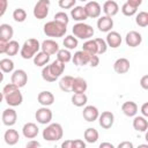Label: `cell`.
Instances as JSON below:
<instances>
[{"instance_id":"cell-42","label":"cell","mask_w":148,"mask_h":148,"mask_svg":"<svg viewBox=\"0 0 148 148\" xmlns=\"http://www.w3.org/2000/svg\"><path fill=\"white\" fill-rule=\"evenodd\" d=\"M53 20H56V21H58V22H60V23H64V24H66V25H67L68 22H69L68 15H67L65 12H58V13H56Z\"/></svg>"},{"instance_id":"cell-40","label":"cell","mask_w":148,"mask_h":148,"mask_svg":"<svg viewBox=\"0 0 148 148\" xmlns=\"http://www.w3.org/2000/svg\"><path fill=\"white\" fill-rule=\"evenodd\" d=\"M13 18L15 22L17 23H22L25 21L27 18V12L23 9V8H16L14 12H13Z\"/></svg>"},{"instance_id":"cell-29","label":"cell","mask_w":148,"mask_h":148,"mask_svg":"<svg viewBox=\"0 0 148 148\" xmlns=\"http://www.w3.org/2000/svg\"><path fill=\"white\" fill-rule=\"evenodd\" d=\"M14 36V29L10 24L2 23L0 24V39H3L6 42H9Z\"/></svg>"},{"instance_id":"cell-55","label":"cell","mask_w":148,"mask_h":148,"mask_svg":"<svg viewBox=\"0 0 148 148\" xmlns=\"http://www.w3.org/2000/svg\"><path fill=\"white\" fill-rule=\"evenodd\" d=\"M3 81V72L0 69V83Z\"/></svg>"},{"instance_id":"cell-43","label":"cell","mask_w":148,"mask_h":148,"mask_svg":"<svg viewBox=\"0 0 148 148\" xmlns=\"http://www.w3.org/2000/svg\"><path fill=\"white\" fill-rule=\"evenodd\" d=\"M77 0H59L58 1V5L61 9H69L72 7L75 6Z\"/></svg>"},{"instance_id":"cell-1","label":"cell","mask_w":148,"mask_h":148,"mask_svg":"<svg viewBox=\"0 0 148 148\" xmlns=\"http://www.w3.org/2000/svg\"><path fill=\"white\" fill-rule=\"evenodd\" d=\"M65 71V64L58 59L52 61L50 65H45L42 69V77L46 82H54Z\"/></svg>"},{"instance_id":"cell-32","label":"cell","mask_w":148,"mask_h":148,"mask_svg":"<svg viewBox=\"0 0 148 148\" xmlns=\"http://www.w3.org/2000/svg\"><path fill=\"white\" fill-rule=\"evenodd\" d=\"M88 102V97L84 92L82 94H74L72 96V104L77 106V108H81V106H84Z\"/></svg>"},{"instance_id":"cell-19","label":"cell","mask_w":148,"mask_h":148,"mask_svg":"<svg viewBox=\"0 0 148 148\" xmlns=\"http://www.w3.org/2000/svg\"><path fill=\"white\" fill-rule=\"evenodd\" d=\"M104 14L106 16H110V17H113L114 15L118 14L119 12V6L118 3L114 1V0H106L104 3H103V9Z\"/></svg>"},{"instance_id":"cell-21","label":"cell","mask_w":148,"mask_h":148,"mask_svg":"<svg viewBox=\"0 0 148 148\" xmlns=\"http://www.w3.org/2000/svg\"><path fill=\"white\" fill-rule=\"evenodd\" d=\"M130 60L126 58H118L113 64V69L117 74H125L130 71Z\"/></svg>"},{"instance_id":"cell-27","label":"cell","mask_w":148,"mask_h":148,"mask_svg":"<svg viewBox=\"0 0 148 148\" xmlns=\"http://www.w3.org/2000/svg\"><path fill=\"white\" fill-rule=\"evenodd\" d=\"M133 128L138 132L145 133L148 128V120L143 116H134L133 119Z\"/></svg>"},{"instance_id":"cell-49","label":"cell","mask_w":148,"mask_h":148,"mask_svg":"<svg viewBox=\"0 0 148 148\" xmlns=\"http://www.w3.org/2000/svg\"><path fill=\"white\" fill-rule=\"evenodd\" d=\"M141 114L143 116V117H148V103L147 102H145L142 105H141Z\"/></svg>"},{"instance_id":"cell-7","label":"cell","mask_w":148,"mask_h":148,"mask_svg":"<svg viewBox=\"0 0 148 148\" xmlns=\"http://www.w3.org/2000/svg\"><path fill=\"white\" fill-rule=\"evenodd\" d=\"M50 0H38L34 7L32 14L37 20H43L46 18V16L49 15V10H50Z\"/></svg>"},{"instance_id":"cell-39","label":"cell","mask_w":148,"mask_h":148,"mask_svg":"<svg viewBox=\"0 0 148 148\" xmlns=\"http://www.w3.org/2000/svg\"><path fill=\"white\" fill-rule=\"evenodd\" d=\"M136 12H138V7L131 5V3L127 2V1L121 6V13H123L125 16H133V15L136 14Z\"/></svg>"},{"instance_id":"cell-12","label":"cell","mask_w":148,"mask_h":148,"mask_svg":"<svg viewBox=\"0 0 148 148\" xmlns=\"http://www.w3.org/2000/svg\"><path fill=\"white\" fill-rule=\"evenodd\" d=\"M98 124L104 130H109L113 126L114 123V114L111 111H103L99 116H98Z\"/></svg>"},{"instance_id":"cell-48","label":"cell","mask_w":148,"mask_h":148,"mask_svg":"<svg viewBox=\"0 0 148 148\" xmlns=\"http://www.w3.org/2000/svg\"><path fill=\"white\" fill-rule=\"evenodd\" d=\"M25 147H27V148H32V147H36V148H37V147H40V143H39L38 141H36V140H32V139H31L30 141H28V142H27Z\"/></svg>"},{"instance_id":"cell-26","label":"cell","mask_w":148,"mask_h":148,"mask_svg":"<svg viewBox=\"0 0 148 148\" xmlns=\"http://www.w3.org/2000/svg\"><path fill=\"white\" fill-rule=\"evenodd\" d=\"M121 111L127 117H134L138 113V104L133 101L124 102L121 105Z\"/></svg>"},{"instance_id":"cell-53","label":"cell","mask_w":148,"mask_h":148,"mask_svg":"<svg viewBox=\"0 0 148 148\" xmlns=\"http://www.w3.org/2000/svg\"><path fill=\"white\" fill-rule=\"evenodd\" d=\"M99 148H114V146L111 142H102L99 145Z\"/></svg>"},{"instance_id":"cell-13","label":"cell","mask_w":148,"mask_h":148,"mask_svg":"<svg viewBox=\"0 0 148 148\" xmlns=\"http://www.w3.org/2000/svg\"><path fill=\"white\" fill-rule=\"evenodd\" d=\"M125 43L130 47H136L142 43V36L135 30H131L125 36Z\"/></svg>"},{"instance_id":"cell-30","label":"cell","mask_w":148,"mask_h":148,"mask_svg":"<svg viewBox=\"0 0 148 148\" xmlns=\"http://www.w3.org/2000/svg\"><path fill=\"white\" fill-rule=\"evenodd\" d=\"M83 138H84L86 142H88V143H95V142H97V140L99 138V134H98V132H97L96 128L88 127L84 131V133H83Z\"/></svg>"},{"instance_id":"cell-35","label":"cell","mask_w":148,"mask_h":148,"mask_svg":"<svg viewBox=\"0 0 148 148\" xmlns=\"http://www.w3.org/2000/svg\"><path fill=\"white\" fill-rule=\"evenodd\" d=\"M62 44H64L65 49H67V50H74L75 47H77L79 40H77V38H76L75 36L68 35V36H66V37L64 38Z\"/></svg>"},{"instance_id":"cell-3","label":"cell","mask_w":148,"mask_h":148,"mask_svg":"<svg viewBox=\"0 0 148 148\" xmlns=\"http://www.w3.org/2000/svg\"><path fill=\"white\" fill-rule=\"evenodd\" d=\"M43 31L47 37H53V38H60L64 37L66 31H67V25L64 23H60L56 20L49 21L44 24Z\"/></svg>"},{"instance_id":"cell-24","label":"cell","mask_w":148,"mask_h":148,"mask_svg":"<svg viewBox=\"0 0 148 148\" xmlns=\"http://www.w3.org/2000/svg\"><path fill=\"white\" fill-rule=\"evenodd\" d=\"M71 16L76 22H83V21H86L88 18L83 6H74V7H72V9H71Z\"/></svg>"},{"instance_id":"cell-4","label":"cell","mask_w":148,"mask_h":148,"mask_svg":"<svg viewBox=\"0 0 148 148\" xmlns=\"http://www.w3.org/2000/svg\"><path fill=\"white\" fill-rule=\"evenodd\" d=\"M42 135L45 141H49V142L59 141L60 139H62V135H64L62 126L59 123H50L43 130Z\"/></svg>"},{"instance_id":"cell-52","label":"cell","mask_w":148,"mask_h":148,"mask_svg":"<svg viewBox=\"0 0 148 148\" xmlns=\"http://www.w3.org/2000/svg\"><path fill=\"white\" fill-rule=\"evenodd\" d=\"M72 140H66V141H64L62 143H61V147L62 148H72Z\"/></svg>"},{"instance_id":"cell-41","label":"cell","mask_w":148,"mask_h":148,"mask_svg":"<svg viewBox=\"0 0 148 148\" xmlns=\"http://www.w3.org/2000/svg\"><path fill=\"white\" fill-rule=\"evenodd\" d=\"M96 45H97V54H103L106 52L108 50V44L105 42V39L103 38H95Z\"/></svg>"},{"instance_id":"cell-46","label":"cell","mask_w":148,"mask_h":148,"mask_svg":"<svg viewBox=\"0 0 148 148\" xmlns=\"http://www.w3.org/2000/svg\"><path fill=\"white\" fill-rule=\"evenodd\" d=\"M8 7V0H0V16H2Z\"/></svg>"},{"instance_id":"cell-51","label":"cell","mask_w":148,"mask_h":148,"mask_svg":"<svg viewBox=\"0 0 148 148\" xmlns=\"http://www.w3.org/2000/svg\"><path fill=\"white\" fill-rule=\"evenodd\" d=\"M117 147L118 148H133V143L130 141H124V142H120Z\"/></svg>"},{"instance_id":"cell-56","label":"cell","mask_w":148,"mask_h":148,"mask_svg":"<svg viewBox=\"0 0 148 148\" xmlns=\"http://www.w3.org/2000/svg\"><path fill=\"white\" fill-rule=\"evenodd\" d=\"M2 101H3V94H2V91H0V104Z\"/></svg>"},{"instance_id":"cell-20","label":"cell","mask_w":148,"mask_h":148,"mask_svg":"<svg viewBox=\"0 0 148 148\" xmlns=\"http://www.w3.org/2000/svg\"><path fill=\"white\" fill-rule=\"evenodd\" d=\"M89 58H90V54L81 50V51H76L74 56H72V61L76 66H86L89 62Z\"/></svg>"},{"instance_id":"cell-50","label":"cell","mask_w":148,"mask_h":148,"mask_svg":"<svg viewBox=\"0 0 148 148\" xmlns=\"http://www.w3.org/2000/svg\"><path fill=\"white\" fill-rule=\"evenodd\" d=\"M7 43L6 40L3 39H0V54H3L6 53V50H7Z\"/></svg>"},{"instance_id":"cell-57","label":"cell","mask_w":148,"mask_h":148,"mask_svg":"<svg viewBox=\"0 0 148 148\" xmlns=\"http://www.w3.org/2000/svg\"><path fill=\"white\" fill-rule=\"evenodd\" d=\"M79 1H82V2H87V1H89V0H79Z\"/></svg>"},{"instance_id":"cell-37","label":"cell","mask_w":148,"mask_h":148,"mask_svg":"<svg viewBox=\"0 0 148 148\" xmlns=\"http://www.w3.org/2000/svg\"><path fill=\"white\" fill-rule=\"evenodd\" d=\"M14 61L9 58H3L0 60V69L3 73H12L14 71Z\"/></svg>"},{"instance_id":"cell-9","label":"cell","mask_w":148,"mask_h":148,"mask_svg":"<svg viewBox=\"0 0 148 148\" xmlns=\"http://www.w3.org/2000/svg\"><path fill=\"white\" fill-rule=\"evenodd\" d=\"M12 76H10V82L14 83L15 86H17L18 88H22L27 84L28 82V74L24 69H15L12 72Z\"/></svg>"},{"instance_id":"cell-15","label":"cell","mask_w":148,"mask_h":148,"mask_svg":"<svg viewBox=\"0 0 148 148\" xmlns=\"http://www.w3.org/2000/svg\"><path fill=\"white\" fill-rule=\"evenodd\" d=\"M82 116L84 118V120H87L88 123H92L95 120H97L98 116H99V111L96 106L94 105H86L83 108L82 111Z\"/></svg>"},{"instance_id":"cell-8","label":"cell","mask_w":148,"mask_h":148,"mask_svg":"<svg viewBox=\"0 0 148 148\" xmlns=\"http://www.w3.org/2000/svg\"><path fill=\"white\" fill-rule=\"evenodd\" d=\"M52 111L47 108V106H42L39 109H37L36 113H35V118L37 120V123L42 124V125H47L51 123L52 120Z\"/></svg>"},{"instance_id":"cell-28","label":"cell","mask_w":148,"mask_h":148,"mask_svg":"<svg viewBox=\"0 0 148 148\" xmlns=\"http://www.w3.org/2000/svg\"><path fill=\"white\" fill-rule=\"evenodd\" d=\"M50 54H47V53H45V52H43V51H38L35 56H34V64H35V66H37V67H44L45 65H47L49 64V61H50Z\"/></svg>"},{"instance_id":"cell-36","label":"cell","mask_w":148,"mask_h":148,"mask_svg":"<svg viewBox=\"0 0 148 148\" xmlns=\"http://www.w3.org/2000/svg\"><path fill=\"white\" fill-rule=\"evenodd\" d=\"M57 56V59L62 61L64 64H67L68 61L72 60V53H71V50H67V49H59L58 52L56 53Z\"/></svg>"},{"instance_id":"cell-5","label":"cell","mask_w":148,"mask_h":148,"mask_svg":"<svg viewBox=\"0 0 148 148\" xmlns=\"http://www.w3.org/2000/svg\"><path fill=\"white\" fill-rule=\"evenodd\" d=\"M40 49V43L38 42V39L36 38H29L27 39L23 45L20 49V54L23 59H31L34 58V56L39 51Z\"/></svg>"},{"instance_id":"cell-16","label":"cell","mask_w":148,"mask_h":148,"mask_svg":"<svg viewBox=\"0 0 148 148\" xmlns=\"http://www.w3.org/2000/svg\"><path fill=\"white\" fill-rule=\"evenodd\" d=\"M97 28L101 32H109L113 28V20L110 16H99L97 20Z\"/></svg>"},{"instance_id":"cell-38","label":"cell","mask_w":148,"mask_h":148,"mask_svg":"<svg viewBox=\"0 0 148 148\" xmlns=\"http://www.w3.org/2000/svg\"><path fill=\"white\" fill-rule=\"evenodd\" d=\"M135 23L141 28H146L148 25V13L139 12L135 16Z\"/></svg>"},{"instance_id":"cell-31","label":"cell","mask_w":148,"mask_h":148,"mask_svg":"<svg viewBox=\"0 0 148 148\" xmlns=\"http://www.w3.org/2000/svg\"><path fill=\"white\" fill-rule=\"evenodd\" d=\"M73 80L74 77L71 76V75H65L60 79L59 81V88L65 91V92H69L72 91V84H73Z\"/></svg>"},{"instance_id":"cell-10","label":"cell","mask_w":148,"mask_h":148,"mask_svg":"<svg viewBox=\"0 0 148 148\" xmlns=\"http://www.w3.org/2000/svg\"><path fill=\"white\" fill-rule=\"evenodd\" d=\"M84 10H86V14L88 17L90 18H97L101 16V13H102V7L101 5L97 2V1H87L86 6H84Z\"/></svg>"},{"instance_id":"cell-23","label":"cell","mask_w":148,"mask_h":148,"mask_svg":"<svg viewBox=\"0 0 148 148\" xmlns=\"http://www.w3.org/2000/svg\"><path fill=\"white\" fill-rule=\"evenodd\" d=\"M88 89V83L83 77H74L73 80V84H72V91L74 94H82L86 92Z\"/></svg>"},{"instance_id":"cell-54","label":"cell","mask_w":148,"mask_h":148,"mask_svg":"<svg viewBox=\"0 0 148 148\" xmlns=\"http://www.w3.org/2000/svg\"><path fill=\"white\" fill-rule=\"evenodd\" d=\"M127 2H130L131 5H133V6L139 8V6L142 3V0H127Z\"/></svg>"},{"instance_id":"cell-34","label":"cell","mask_w":148,"mask_h":148,"mask_svg":"<svg viewBox=\"0 0 148 148\" xmlns=\"http://www.w3.org/2000/svg\"><path fill=\"white\" fill-rule=\"evenodd\" d=\"M20 49H21V47H20L18 42L10 39V40L7 43V50H6V53H5V54H7V56H9V57L16 56V54L18 53Z\"/></svg>"},{"instance_id":"cell-44","label":"cell","mask_w":148,"mask_h":148,"mask_svg":"<svg viewBox=\"0 0 148 148\" xmlns=\"http://www.w3.org/2000/svg\"><path fill=\"white\" fill-rule=\"evenodd\" d=\"M88 65L90 67H97L99 65V57L97 54H91L90 58H89V62Z\"/></svg>"},{"instance_id":"cell-2","label":"cell","mask_w":148,"mask_h":148,"mask_svg":"<svg viewBox=\"0 0 148 148\" xmlns=\"http://www.w3.org/2000/svg\"><path fill=\"white\" fill-rule=\"evenodd\" d=\"M2 94H3V99L12 108L18 106L23 102V96L20 91V88L17 86H15L14 83H12V82L3 87Z\"/></svg>"},{"instance_id":"cell-6","label":"cell","mask_w":148,"mask_h":148,"mask_svg":"<svg viewBox=\"0 0 148 148\" xmlns=\"http://www.w3.org/2000/svg\"><path fill=\"white\" fill-rule=\"evenodd\" d=\"M72 31H73V36H75L77 39H84V40L90 39L95 34L94 28L84 22H77L76 24H74Z\"/></svg>"},{"instance_id":"cell-17","label":"cell","mask_w":148,"mask_h":148,"mask_svg":"<svg viewBox=\"0 0 148 148\" xmlns=\"http://www.w3.org/2000/svg\"><path fill=\"white\" fill-rule=\"evenodd\" d=\"M39 133V128L35 123H25L22 127V134L27 139H35Z\"/></svg>"},{"instance_id":"cell-58","label":"cell","mask_w":148,"mask_h":148,"mask_svg":"<svg viewBox=\"0 0 148 148\" xmlns=\"http://www.w3.org/2000/svg\"><path fill=\"white\" fill-rule=\"evenodd\" d=\"M0 17H1V16H0Z\"/></svg>"},{"instance_id":"cell-18","label":"cell","mask_w":148,"mask_h":148,"mask_svg":"<svg viewBox=\"0 0 148 148\" xmlns=\"http://www.w3.org/2000/svg\"><path fill=\"white\" fill-rule=\"evenodd\" d=\"M40 49L43 52L52 56V54H56L59 50V44L53 40V39H45L43 40V43L40 44Z\"/></svg>"},{"instance_id":"cell-45","label":"cell","mask_w":148,"mask_h":148,"mask_svg":"<svg viewBox=\"0 0 148 148\" xmlns=\"http://www.w3.org/2000/svg\"><path fill=\"white\" fill-rule=\"evenodd\" d=\"M72 148H86V142L83 140L76 139V140H72Z\"/></svg>"},{"instance_id":"cell-25","label":"cell","mask_w":148,"mask_h":148,"mask_svg":"<svg viewBox=\"0 0 148 148\" xmlns=\"http://www.w3.org/2000/svg\"><path fill=\"white\" fill-rule=\"evenodd\" d=\"M3 140H5V142H6L8 146H15V145L18 142V140H20V134H18V132H17L16 130L9 128V130H7V131L5 132V134H3Z\"/></svg>"},{"instance_id":"cell-11","label":"cell","mask_w":148,"mask_h":148,"mask_svg":"<svg viewBox=\"0 0 148 148\" xmlns=\"http://www.w3.org/2000/svg\"><path fill=\"white\" fill-rule=\"evenodd\" d=\"M1 119H2V123L5 126H8V127H12L16 124V120H17V113L16 111L10 106V108H7L3 110L2 112V116H1Z\"/></svg>"},{"instance_id":"cell-14","label":"cell","mask_w":148,"mask_h":148,"mask_svg":"<svg viewBox=\"0 0 148 148\" xmlns=\"http://www.w3.org/2000/svg\"><path fill=\"white\" fill-rule=\"evenodd\" d=\"M105 42L108 44V47H112V49H117L120 46L121 42H123V38L120 36L119 32L117 31H109L108 35H106V38H105Z\"/></svg>"},{"instance_id":"cell-33","label":"cell","mask_w":148,"mask_h":148,"mask_svg":"<svg viewBox=\"0 0 148 148\" xmlns=\"http://www.w3.org/2000/svg\"><path fill=\"white\" fill-rule=\"evenodd\" d=\"M82 50L84 52H87L88 54H90V56L91 54H97V45H96L95 39H87L83 43Z\"/></svg>"},{"instance_id":"cell-22","label":"cell","mask_w":148,"mask_h":148,"mask_svg":"<svg viewBox=\"0 0 148 148\" xmlns=\"http://www.w3.org/2000/svg\"><path fill=\"white\" fill-rule=\"evenodd\" d=\"M37 101L42 106H50L54 103V95L49 90H44L38 94Z\"/></svg>"},{"instance_id":"cell-47","label":"cell","mask_w":148,"mask_h":148,"mask_svg":"<svg viewBox=\"0 0 148 148\" xmlns=\"http://www.w3.org/2000/svg\"><path fill=\"white\" fill-rule=\"evenodd\" d=\"M140 84H141L142 89H145V90L148 89V75H147V74L143 75V76L141 77V80H140Z\"/></svg>"}]
</instances>
